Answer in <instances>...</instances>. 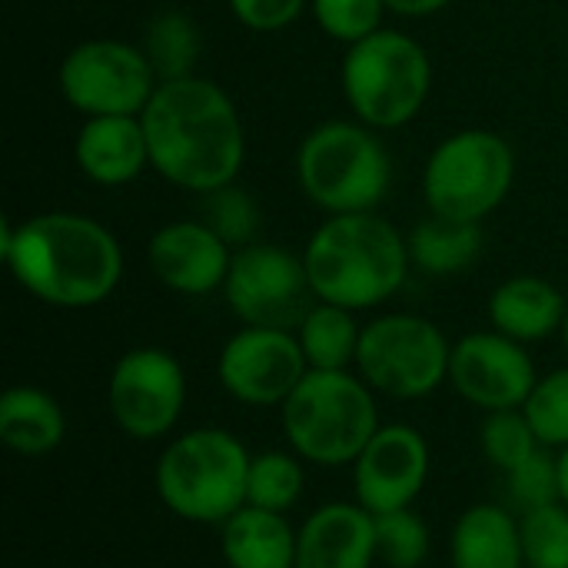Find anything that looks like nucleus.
Segmentation results:
<instances>
[{
    "instance_id": "nucleus-1",
    "label": "nucleus",
    "mask_w": 568,
    "mask_h": 568,
    "mask_svg": "<svg viewBox=\"0 0 568 568\" xmlns=\"http://www.w3.org/2000/svg\"><path fill=\"white\" fill-rule=\"evenodd\" d=\"M140 120L150 166L166 183L200 196L236 183L246 160V130L220 83L196 73L160 80Z\"/></svg>"
},
{
    "instance_id": "nucleus-2",
    "label": "nucleus",
    "mask_w": 568,
    "mask_h": 568,
    "mask_svg": "<svg viewBox=\"0 0 568 568\" xmlns=\"http://www.w3.org/2000/svg\"><path fill=\"white\" fill-rule=\"evenodd\" d=\"M0 256L33 300L87 310L113 296L123 280L120 240L93 216L53 210L23 223L0 220Z\"/></svg>"
},
{
    "instance_id": "nucleus-3",
    "label": "nucleus",
    "mask_w": 568,
    "mask_h": 568,
    "mask_svg": "<svg viewBox=\"0 0 568 568\" xmlns=\"http://www.w3.org/2000/svg\"><path fill=\"white\" fill-rule=\"evenodd\" d=\"M303 263L320 303L373 310L399 293L409 273V243L376 213H333L306 240Z\"/></svg>"
},
{
    "instance_id": "nucleus-4",
    "label": "nucleus",
    "mask_w": 568,
    "mask_h": 568,
    "mask_svg": "<svg viewBox=\"0 0 568 568\" xmlns=\"http://www.w3.org/2000/svg\"><path fill=\"white\" fill-rule=\"evenodd\" d=\"M339 80L359 123L373 130H399L423 113L433 90V63L416 37L379 27L346 47Z\"/></svg>"
},
{
    "instance_id": "nucleus-5",
    "label": "nucleus",
    "mask_w": 568,
    "mask_h": 568,
    "mask_svg": "<svg viewBox=\"0 0 568 568\" xmlns=\"http://www.w3.org/2000/svg\"><path fill=\"white\" fill-rule=\"evenodd\" d=\"M296 180L310 203L333 213H373L393 180V163L373 126L359 120H326L296 150Z\"/></svg>"
},
{
    "instance_id": "nucleus-6",
    "label": "nucleus",
    "mask_w": 568,
    "mask_h": 568,
    "mask_svg": "<svg viewBox=\"0 0 568 568\" xmlns=\"http://www.w3.org/2000/svg\"><path fill=\"white\" fill-rule=\"evenodd\" d=\"M280 409L290 446L320 466L356 463L379 429L373 386L346 369H310Z\"/></svg>"
},
{
    "instance_id": "nucleus-7",
    "label": "nucleus",
    "mask_w": 568,
    "mask_h": 568,
    "mask_svg": "<svg viewBox=\"0 0 568 568\" xmlns=\"http://www.w3.org/2000/svg\"><path fill=\"white\" fill-rule=\"evenodd\" d=\"M253 456L226 429H193L166 446L156 466L163 506L200 526H223L246 506V476Z\"/></svg>"
},
{
    "instance_id": "nucleus-8",
    "label": "nucleus",
    "mask_w": 568,
    "mask_h": 568,
    "mask_svg": "<svg viewBox=\"0 0 568 568\" xmlns=\"http://www.w3.org/2000/svg\"><path fill=\"white\" fill-rule=\"evenodd\" d=\"M516 180V153L493 130L449 133L423 166V196L433 216L483 223L496 213Z\"/></svg>"
},
{
    "instance_id": "nucleus-9",
    "label": "nucleus",
    "mask_w": 568,
    "mask_h": 568,
    "mask_svg": "<svg viewBox=\"0 0 568 568\" xmlns=\"http://www.w3.org/2000/svg\"><path fill=\"white\" fill-rule=\"evenodd\" d=\"M453 346L446 333L413 313L376 316L363 326L356 366L359 376L393 399H423L449 379Z\"/></svg>"
},
{
    "instance_id": "nucleus-10",
    "label": "nucleus",
    "mask_w": 568,
    "mask_h": 568,
    "mask_svg": "<svg viewBox=\"0 0 568 568\" xmlns=\"http://www.w3.org/2000/svg\"><path fill=\"white\" fill-rule=\"evenodd\" d=\"M156 87L150 57L123 40H83L60 63V97L83 116H140Z\"/></svg>"
},
{
    "instance_id": "nucleus-11",
    "label": "nucleus",
    "mask_w": 568,
    "mask_h": 568,
    "mask_svg": "<svg viewBox=\"0 0 568 568\" xmlns=\"http://www.w3.org/2000/svg\"><path fill=\"white\" fill-rule=\"evenodd\" d=\"M223 296L243 326L293 329L316 306V293L303 256L276 243H246L233 250Z\"/></svg>"
},
{
    "instance_id": "nucleus-12",
    "label": "nucleus",
    "mask_w": 568,
    "mask_h": 568,
    "mask_svg": "<svg viewBox=\"0 0 568 568\" xmlns=\"http://www.w3.org/2000/svg\"><path fill=\"white\" fill-rule=\"evenodd\" d=\"M106 403L116 426L133 439H156L170 433L186 403L183 366L156 346L130 349L116 359L106 386Z\"/></svg>"
},
{
    "instance_id": "nucleus-13",
    "label": "nucleus",
    "mask_w": 568,
    "mask_h": 568,
    "mask_svg": "<svg viewBox=\"0 0 568 568\" xmlns=\"http://www.w3.org/2000/svg\"><path fill=\"white\" fill-rule=\"evenodd\" d=\"M223 389L246 406H283L310 373L293 329L243 326L216 363Z\"/></svg>"
},
{
    "instance_id": "nucleus-14",
    "label": "nucleus",
    "mask_w": 568,
    "mask_h": 568,
    "mask_svg": "<svg viewBox=\"0 0 568 568\" xmlns=\"http://www.w3.org/2000/svg\"><path fill=\"white\" fill-rule=\"evenodd\" d=\"M449 379L466 403L486 413L523 409L539 383L526 346L496 329L469 333L453 346Z\"/></svg>"
},
{
    "instance_id": "nucleus-15",
    "label": "nucleus",
    "mask_w": 568,
    "mask_h": 568,
    "mask_svg": "<svg viewBox=\"0 0 568 568\" xmlns=\"http://www.w3.org/2000/svg\"><path fill=\"white\" fill-rule=\"evenodd\" d=\"M429 476V446L413 426H379L353 463V486L373 516L409 509Z\"/></svg>"
},
{
    "instance_id": "nucleus-16",
    "label": "nucleus",
    "mask_w": 568,
    "mask_h": 568,
    "mask_svg": "<svg viewBox=\"0 0 568 568\" xmlns=\"http://www.w3.org/2000/svg\"><path fill=\"white\" fill-rule=\"evenodd\" d=\"M146 263L166 290L183 296H206L223 290L233 246L203 220H173L150 236Z\"/></svg>"
},
{
    "instance_id": "nucleus-17",
    "label": "nucleus",
    "mask_w": 568,
    "mask_h": 568,
    "mask_svg": "<svg viewBox=\"0 0 568 568\" xmlns=\"http://www.w3.org/2000/svg\"><path fill=\"white\" fill-rule=\"evenodd\" d=\"M376 559V519L363 506L329 503L296 532V568H369Z\"/></svg>"
},
{
    "instance_id": "nucleus-18",
    "label": "nucleus",
    "mask_w": 568,
    "mask_h": 568,
    "mask_svg": "<svg viewBox=\"0 0 568 568\" xmlns=\"http://www.w3.org/2000/svg\"><path fill=\"white\" fill-rule=\"evenodd\" d=\"M77 170L97 186H126L150 166L140 116H87L73 140Z\"/></svg>"
},
{
    "instance_id": "nucleus-19",
    "label": "nucleus",
    "mask_w": 568,
    "mask_h": 568,
    "mask_svg": "<svg viewBox=\"0 0 568 568\" xmlns=\"http://www.w3.org/2000/svg\"><path fill=\"white\" fill-rule=\"evenodd\" d=\"M566 313V296L542 276H513L499 283L489 296L493 329L523 346L549 339L556 329H562Z\"/></svg>"
},
{
    "instance_id": "nucleus-20",
    "label": "nucleus",
    "mask_w": 568,
    "mask_h": 568,
    "mask_svg": "<svg viewBox=\"0 0 568 568\" xmlns=\"http://www.w3.org/2000/svg\"><path fill=\"white\" fill-rule=\"evenodd\" d=\"M453 568H523L519 523L493 503L473 506L459 516L453 529Z\"/></svg>"
},
{
    "instance_id": "nucleus-21",
    "label": "nucleus",
    "mask_w": 568,
    "mask_h": 568,
    "mask_svg": "<svg viewBox=\"0 0 568 568\" xmlns=\"http://www.w3.org/2000/svg\"><path fill=\"white\" fill-rule=\"evenodd\" d=\"M220 542L230 568H296V532L283 513L243 506L223 523Z\"/></svg>"
},
{
    "instance_id": "nucleus-22",
    "label": "nucleus",
    "mask_w": 568,
    "mask_h": 568,
    "mask_svg": "<svg viewBox=\"0 0 568 568\" xmlns=\"http://www.w3.org/2000/svg\"><path fill=\"white\" fill-rule=\"evenodd\" d=\"M60 403L37 386H13L0 396V439L20 456H43L63 443Z\"/></svg>"
},
{
    "instance_id": "nucleus-23",
    "label": "nucleus",
    "mask_w": 568,
    "mask_h": 568,
    "mask_svg": "<svg viewBox=\"0 0 568 568\" xmlns=\"http://www.w3.org/2000/svg\"><path fill=\"white\" fill-rule=\"evenodd\" d=\"M406 243H409V260L419 270L433 276H449L476 263V256L483 253V226L446 220V216H429L409 233Z\"/></svg>"
},
{
    "instance_id": "nucleus-24",
    "label": "nucleus",
    "mask_w": 568,
    "mask_h": 568,
    "mask_svg": "<svg viewBox=\"0 0 568 568\" xmlns=\"http://www.w3.org/2000/svg\"><path fill=\"white\" fill-rule=\"evenodd\" d=\"M359 336L363 329L356 326L353 310L320 300L296 326V339L303 346L310 369H346L349 363H356Z\"/></svg>"
},
{
    "instance_id": "nucleus-25",
    "label": "nucleus",
    "mask_w": 568,
    "mask_h": 568,
    "mask_svg": "<svg viewBox=\"0 0 568 568\" xmlns=\"http://www.w3.org/2000/svg\"><path fill=\"white\" fill-rule=\"evenodd\" d=\"M143 53L150 57L160 80L190 77L200 57V30L186 13H176V10L160 13L146 30Z\"/></svg>"
},
{
    "instance_id": "nucleus-26",
    "label": "nucleus",
    "mask_w": 568,
    "mask_h": 568,
    "mask_svg": "<svg viewBox=\"0 0 568 568\" xmlns=\"http://www.w3.org/2000/svg\"><path fill=\"white\" fill-rule=\"evenodd\" d=\"M303 496V469L286 453H263L253 456L246 476V506L286 513Z\"/></svg>"
},
{
    "instance_id": "nucleus-27",
    "label": "nucleus",
    "mask_w": 568,
    "mask_h": 568,
    "mask_svg": "<svg viewBox=\"0 0 568 568\" xmlns=\"http://www.w3.org/2000/svg\"><path fill=\"white\" fill-rule=\"evenodd\" d=\"M526 568H568V506L552 503L523 513L519 523Z\"/></svg>"
},
{
    "instance_id": "nucleus-28",
    "label": "nucleus",
    "mask_w": 568,
    "mask_h": 568,
    "mask_svg": "<svg viewBox=\"0 0 568 568\" xmlns=\"http://www.w3.org/2000/svg\"><path fill=\"white\" fill-rule=\"evenodd\" d=\"M479 443L486 459L503 469L506 476L513 469H519L542 443L532 429V423L526 419L523 409H503V413H489L483 429H479Z\"/></svg>"
},
{
    "instance_id": "nucleus-29",
    "label": "nucleus",
    "mask_w": 568,
    "mask_h": 568,
    "mask_svg": "<svg viewBox=\"0 0 568 568\" xmlns=\"http://www.w3.org/2000/svg\"><path fill=\"white\" fill-rule=\"evenodd\" d=\"M376 519V559L389 568H419L429 556V529L413 509H396Z\"/></svg>"
},
{
    "instance_id": "nucleus-30",
    "label": "nucleus",
    "mask_w": 568,
    "mask_h": 568,
    "mask_svg": "<svg viewBox=\"0 0 568 568\" xmlns=\"http://www.w3.org/2000/svg\"><path fill=\"white\" fill-rule=\"evenodd\" d=\"M526 419L532 423L536 436L549 449L568 446V366L542 376L532 389V396L523 406Z\"/></svg>"
},
{
    "instance_id": "nucleus-31",
    "label": "nucleus",
    "mask_w": 568,
    "mask_h": 568,
    "mask_svg": "<svg viewBox=\"0 0 568 568\" xmlns=\"http://www.w3.org/2000/svg\"><path fill=\"white\" fill-rule=\"evenodd\" d=\"M203 223H210L233 250L246 246V243H256V233H260V206L256 200L240 190L236 183L223 186V190H213L203 196Z\"/></svg>"
},
{
    "instance_id": "nucleus-32",
    "label": "nucleus",
    "mask_w": 568,
    "mask_h": 568,
    "mask_svg": "<svg viewBox=\"0 0 568 568\" xmlns=\"http://www.w3.org/2000/svg\"><path fill=\"white\" fill-rule=\"evenodd\" d=\"M310 10L326 37L349 47L383 27L386 3L383 0H310Z\"/></svg>"
},
{
    "instance_id": "nucleus-33",
    "label": "nucleus",
    "mask_w": 568,
    "mask_h": 568,
    "mask_svg": "<svg viewBox=\"0 0 568 568\" xmlns=\"http://www.w3.org/2000/svg\"><path fill=\"white\" fill-rule=\"evenodd\" d=\"M509 489H513V499L523 506V513L562 503V496H559V459L539 446L519 469L509 473Z\"/></svg>"
},
{
    "instance_id": "nucleus-34",
    "label": "nucleus",
    "mask_w": 568,
    "mask_h": 568,
    "mask_svg": "<svg viewBox=\"0 0 568 568\" xmlns=\"http://www.w3.org/2000/svg\"><path fill=\"white\" fill-rule=\"evenodd\" d=\"M226 3L230 13L253 33L286 30L310 7V0H226Z\"/></svg>"
},
{
    "instance_id": "nucleus-35",
    "label": "nucleus",
    "mask_w": 568,
    "mask_h": 568,
    "mask_svg": "<svg viewBox=\"0 0 568 568\" xmlns=\"http://www.w3.org/2000/svg\"><path fill=\"white\" fill-rule=\"evenodd\" d=\"M386 10L399 13V17H429V13H439L446 10L453 0H383Z\"/></svg>"
},
{
    "instance_id": "nucleus-36",
    "label": "nucleus",
    "mask_w": 568,
    "mask_h": 568,
    "mask_svg": "<svg viewBox=\"0 0 568 568\" xmlns=\"http://www.w3.org/2000/svg\"><path fill=\"white\" fill-rule=\"evenodd\" d=\"M559 496L568 506V446L559 453Z\"/></svg>"
},
{
    "instance_id": "nucleus-37",
    "label": "nucleus",
    "mask_w": 568,
    "mask_h": 568,
    "mask_svg": "<svg viewBox=\"0 0 568 568\" xmlns=\"http://www.w3.org/2000/svg\"><path fill=\"white\" fill-rule=\"evenodd\" d=\"M562 339H566V349H568V313H566V323H562Z\"/></svg>"
},
{
    "instance_id": "nucleus-38",
    "label": "nucleus",
    "mask_w": 568,
    "mask_h": 568,
    "mask_svg": "<svg viewBox=\"0 0 568 568\" xmlns=\"http://www.w3.org/2000/svg\"><path fill=\"white\" fill-rule=\"evenodd\" d=\"M566 53H568V43H566Z\"/></svg>"
}]
</instances>
